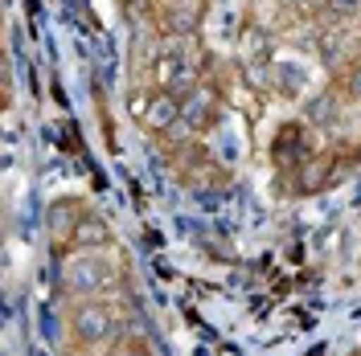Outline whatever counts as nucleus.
<instances>
[{
  "instance_id": "ddd939ff",
  "label": "nucleus",
  "mask_w": 361,
  "mask_h": 356,
  "mask_svg": "<svg viewBox=\"0 0 361 356\" xmlns=\"http://www.w3.org/2000/svg\"><path fill=\"white\" fill-rule=\"evenodd\" d=\"M295 4H300L304 13H329V8H333V0H295Z\"/></svg>"
},
{
  "instance_id": "f8f14e48",
  "label": "nucleus",
  "mask_w": 361,
  "mask_h": 356,
  "mask_svg": "<svg viewBox=\"0 0 361 356\" xmlns=\"http://www.w3.org/2000/svg\"><path fill=\"white\" fill-rule=\"evenodd\" d=\"M333 111H337V103H333V98H324V103H312V119H333Z\"/></svg>"
},
{
  "instance_id": "1a4fd4ad",
  "label": "nucleus",
  "mask_w": 361,
  "mask_h": 356,
  "mask_svg": "<svg viewBox=\"0 0 361 356\" xmlns=\"http://www.w3.org/2000/svg\"><path fill=\"white\" fill-rule=\"evenodd\" d=\"M70 246H74V250H82V254L103 250V246H111V225L103 222V217H94V213H82V222H78V229H74Z\"/></svg>"
},
{
  "instance_id": "f3484780",
  "label": "nucleus",
  "mask_w": 361,
  "mask_h": 356,
  "mask_svg": "<svg viewBox=\"0 0 361 356\" xmlns=\"http://www.w3.org/2000/svg\"><path fill=\"white\" fill-rule=\"evenodd\" d=\"M353 205H357V209H361V184H357V197H353Z\"/></svg>"
},
{
  "instance_id": "6e6552de",
  "label": "nucleus",
  "mask_w": 361,
  "mask_h": 356,
  "mask_svg": "<svg viewBox=\"0 0 361 356\" xmlns=\"http://www.w3.org/2000/svg\"><path fill=\"white\" fill-rule=\"evenodd\" d=\"M152 78H157V90H185L189 82H197V74L180 62L177 53H160L157 62H152Z\"/></svg>"
},
{
  "instance_id": "0eeeda50",
  "label": "nucleus",
  "mask_w": 361,
  "mask_h": 356,
  "mask_svg": "<svg viewBox=\"0 0 361 356\" xmlns=\"http://www.w3.org/2000/svg\"><path fill=\"white\" fill-rule=\"evenodd\" d=\"M177 123H180V94L177 90H152L144 127H152V132H173Z\"/></svg>"
},
{
  "instance_id": "9d476101",
  "label": "nucleus",
  "mask_w": 361,
  "mask_h": 356,
  "mask_svg": "<svg viewBox=\"0 0 361 356\" xmlns=\"http://www.w3.org/2000/svg\"><path fill=\"white\" fill-rule=\"evenodd\" d=\"M275 70H279V90H283V94H300L304 82H308L300 66H275Z\"/></svg>"
},
{
  "instance_id": "9b49d317",
  "label": "nucleus",
  "mask_w": 361,
  "mask_h": 356,
  "mask_svg": "<svg viewBox=\"0 0 361 356\" xmlns=\"http://www.w3.org/2000/svg\"><path fill=\"white\" fill-rule=\"evenodd\" d=\"M148 103H152V94H144V90H140V94H132V119H140V123H144Z\"/></svg>"
},
{
  "instance_id": "39448f33",
  "label": "nucleus",
  "mask_w": 361,
  "mask_h": 356,
  "mask_svg": "<svg viewBox=\"0 0 361 356\" xmlns=\"http://www.w3.org/2000/svg\"><path fill=\"white\" fill-rule=\"evenodd\" d=\"M329 177H333V156L308 152V156L295 164V189H300L304 197H312V193H324V189H329Z\"/></svg>"
},
{
  "instance_id": "423d86ee",
  "label": "nucleus",
  "mask_w": 361,
  "mask_h": 356,
  "mask_svg": "<svg viewBox=\"0 0 361 356\" xmlns=\"http://www.w3.org/2000/svg\"><path fill=\"white\" fill-rule=\"evenodd\" d=\"M304 123H283L279 135H275V144H271V160L279 164V168H295L300 160L308 156V144H304Z\"/></svg>"
},
{
  "instance_id": "4468645a",
  "label": "nucleus",
  "mask_w": 361,
  "mask_h": 356,
  "mask_svg": "<svg viewBox=\"0 0 361 356\" xmlns=\"http://www.w3.org/2000/svg\"><path fill=\"white\" fill-rule=\"evenodd\" d=\"M349 94H353V98H361V62L353 66V74H349Z\"/></svg>"
},
{
  "instance_id": "f03ea898",
  "label": "nucleus",
  "mask_w": 361,
  "mask_h": 356,
  "mask_svg": "<svg viewBox=\"0 0 361 356\" xmlns=\"http://www.w3.org/2000/svg\"><path fill=\"white\" fill-rule=\"evenodd\" d=\"M218 119V90L214 87H193L189 94H180V123L173 127V135L205 132Z\"/></svg>"
},
{
  "instance_id": "dca6fc26",
  "label": "nucleus",
  "mask_w": 361,
  "mask_h": 356,
  "mask_svg": "<svg viewBox=\"0 0 361 356\" xmlns=\"http://www.w3.org/2000/svg\"><path fill=\"white\" fill-rule=\"evenodd\" d=\"M123 4H135V8H144V4H148V0H123Z\"/></svg>"
},
{
  "instance_id": "20e7f679",
  "label": "nucleus",
  "mask_w": 361,
  "mask_h": 356,
  "mask_svg": "<svg viewBox=\"0 0 361 356\" xmlns=\"http://www.w3.org/2000/svg\"><path fill=\"white\" fill-rule=\"evenodd\" d=\"M82 205L74 197H62V201H54L49 209H45V229H49V238L54 242H66L70 246V238H74V229H78V222H82Z\"/></svg>"
},
{
  "instance_id": "f257e3e1",
  "label": "nucleus",
  "mask_w": 361,
  "mask_h": 356,
  "mask_svg": "<svg viewBox=\"0 0 361 356\" xmlns=\"http://www.w3.org/2000/svg\"><path fill=\"white\" fill-rule=\"evenodd\" d=\"M70 328H74V340L87 344V348L107 344L115 336V312L107 303H78L74 315H70Z\"/></svg>"
},
{
  "instance_id": "2eb2a0df",
  "label": "nucleus",
  "mask_w": 361,
  "mask_h": 356,
  "mask_svg": "<svg viewBox=\"0 0 361 356\" xmlns=\"http://www.w3.org/2000/svg\"><path fill=\"white\" fill-rule=\"evenodd\" d=\"M353 8H357L353 0H333V13H353Z\"/></svg>"
},
{
  "instance_id": "7ed1b4c3",
  "label": "nucleus",
  "mask_w": 361,
  "mask_h": 356,
  "mask_svg": "<svg viewBox=\"0 0 361 356\" xmlns=\"http://www.w3.org/2000/svg\"><path fill=\"white\" fill-rule=\"evenodd\" d=\"M111 283H115L111 267H107V262H99V258H94V250H90L87 258L70 262V270H66V287L78 291V295H94V291L111 287Z\"/></svg>"
}]
</instances>
